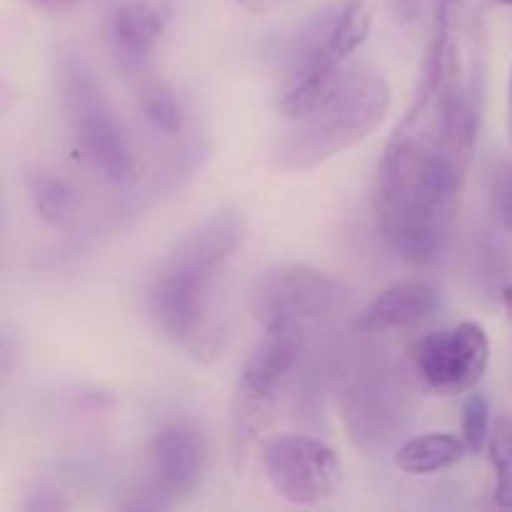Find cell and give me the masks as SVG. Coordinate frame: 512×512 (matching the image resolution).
<instances>
[{
	"instance_id": "obj_2",
	"label": "cell",
	"mask_w": 512,
	"mask_h": 512,
	"mask_svg": "<svg viewBox=\"0 0 512 512\" xmlns=\"http://www.w3.org/2000/svg\"><path fill=\"white\" fill-rule=\"evenodd\" d=\"M245 240V220L235 210H218L190 230L165 258L150 285V315L165 338L190 350L215 348L208 313L220 275Z\"/></svg>"
},
{
	"instance_id": "obj_13",
	"label": "cell",
	"mask_w": 512,
	"mask_h": 512,
	"mask_svg": "<svg viewBox=\"0 0 512 512\" xmlns=\"http://www.w3.org/2000/svg\"><path fill=\"white\" fill-rule=\"evenodd\" d=\"M468 453L463 438L450 433H425L410 438L395 453V465L408 475H433L455 468Z\"/></svg>"
},
{
	"instance_id": "obj_5",
	"label": "cell",
	"mask_w": 512,
	"mask_h": 512,
	"mask_svg": "<svg viewBox=\"0 0 512 512\" xmlns=\"http://www.w3.org/2000/svg\"><path fill=\"white\" fill-rule=\"evenodd\" d=\"M260 465L270 488L290 505H320L333 498L343 480L338 453L303 433L273 435L260 448Z\"/></svg>"
},
{
	"instance_id": "obj_10",
	"label": "cell",
	"mask_w": 512,
	"mask_h": 512,
	"mask_svg": "<svg viewBox=\"0 0 512 512\" xmlns=\"http://www.w3.org/2000/svg\"><path fill=\"white\" fill-rule=\"evenodd\" d=\"M340 58L333 53H315L288 58L283 88L278 98V113L285 120L308 118L338 95L345 80Z\"/></svg>"
},
{
	"instance_id": "obj_24",
	"label": "cell",
	"mask_w": 512,
	"mask_h": 512,
	"mask_svg": "<svg viewBox=\"0 0 512 512\" xmlns=\"http://www.w3.org/2000/svg\"><path fill=\"white\" fill-rule=\"evenodd\" d=\"M508 138L512 145V68H510V80H508Z\"/></svg>"
},
{
	"instance_id": "obj_6",
	"label": "cell",
	"mask_w": 512,
	"mask_h": 512,
	"mask_svg": "<svg viewBox=\"0 0 512 512\" xmlns=\"http://www.w3.org/2000/svg\"><path fill=\"white\" fill-rule=\"evenodd\" d=\"M348 285L308 263L270 268L255 280L250 310L260 325L308 323L343 308Z\"/></svg>"
},
{
	"instance_id": "obj_9",
	"label": "cell",
	"mask_w": 512,
	"mask_h": 512,
	"mask_svg": "<svg viewBox=\"0 0 512 512\" xmlns=\"http://www.w3.org/2000/svg\"><path fill=\"white\" fill-rule=\"evenodd\" d=\"M210 450L203 430L190 423L163 425L150 438L148 470L153 495L163 505H178L198 493L208 475Z\"/></svg>"
},
{
	"instance_id": "obj_1",
	"label": "cell",
	"mask_w": 512,
	"mask_h": 512,
	"mask_svg": "<svg viewBox=\"0 0 512 512\" xmlns=\"http://www.w3.org/2000/svg\"><path fill=\"white\" fill-rule=\"evenodd\" d=\"M468 168L423 115L405 113L378 160L370 205L383 238L410 265H433L443 255Z\"/></svg>"
},
{
	"instance_id": "obj_11",
	"label": "cell",
	"mask_w": 512,
	"mask_h": 512,
	"mask_svg": "<svg viewBox=\"0 0 512 512\" xmlns=\"http://www.w3.org/2000/svg\"><path fill=\"white\" fill-rule=\"evenodd\" d=\"M438 308V293L425 280H403L375 295L355 318V330L365 335L405 330L423 323Z\"/></svg>"
},
{
	"instance_id": "obj_19",
	"label": "cell",
	"mask_w": 512,
	"mask_h": 512,
	"mask_svg": "<svg viewBox=\"0 0 512 512\" xmlns=\"http://www.w3.org/2000/svg\"><path fill=\"white\" fill-rule=\"evenodd\" d=\"M463 8H465V0H435L433 38L453 40L455 33H458Z\"/></svg>"
},
{
	"instance_id": "obj_15",
	"label": "cell",
	"mask_w": 512,
	"mask_h": 512,
	"mask_svg": "<svg viewBox=\"0 0 512 512\" xmlns=\"http://www.w3.org/2000/svg\"><path fill=\"white\" fill-rule=\"evenodd\" d=\"M373 30V13L368 0H340L335 13L333 30H330V53L335 58H348L355 50L363 48Z\"/></svg>"
},
{
	"instance_id": "obj_12",
	"label": "cell",
	"mask_w": 512,
	"mask_h": 512,
	"mask_svg": "<svg viewBox=\"0 0 512 512\" xmlns=\"http://www.w3.org/2000/svg\"><path fill=\"white\" fill-rule=\"evenodd\" d=\"M163 30V13L148 0H128L113 15V43L125 63L140 65L150 60Z\"/></svg>"
},
{
	"instance_id": "obj_4",
	"label": "cell",
	"mask_w": 512,
	"mask_h": 512,
	"mask_svg": "<svg viewBox=\"0 0 512 512\" xmlns=\"http://www.w3.org/2000/svg\"><path fill=\"white\" fill-rule=\"evenodd\" d=\"M303 325H265L245 355L233 393V433L238 445L263 438L275 420V388L295 368L303 353Z\"/></svg>"
},
{
	"instance_id": "obj_23",
	"label": "cell",
	"mask_w": 512,
	"mask_h": 512,
	"mask_svg": "<svg viewBox=\"0 0 512 512\" xmlns=\"http://www.w3.org/2000/svg\"><path fill=\"white\" fill-rule=\"evenodd\" d=\"M235 3H238L240 8L250 10V13H258V10H263L265 0H235Z\"/></svg>"
},
{
	"instance_id": "obj_8",
	"label": "cell",
	"mask_w": 512,
	"mask_h": 512,
	"mask_svg": "<svg viewBox=\"0 0 512 512\" xmlns=\"http://www.w3.org/2000/svg\"><path fill=\"white\" fill-rule=\"evenodd\" d=\"M70 113L75 118V130L83 143L85 153L95 163V168L113 185H133L138 180L133 148L128 143L123 125L105 105L103 95L85 78H75L68 93Z\"/></svg>"
},
{
	"instance_id": "obj_22",
	"label": "cell",
	"mask_w": 512,
	"mask_h": 512,
	"mask_svg": "<svg viewBox=\"0 0 512 512\" xmlns=\"http://www.w3.org/2000/svg\"><path fill=\"white\" fill-rule=\"evenodd\" d=\"M388 3V10L393 13L395 20L400 23H408V20H415L423 10V0H385Z\"/></svg>"
},
{
	"instance_id": "obj_17",
	"label": "cell",
	"mask_w": 512,
	"mask_h": 512,
	"mask_svg": "<svg viewBox=\"0 0 512 512\" xmlns=\"http://www.w3.org/2000/svg\"><path fill=\"white\" fill-rule=\"evenodd\" d=\"M143 110L150 118V123L168 135L180 133V128H183L185 123V115L178 98H175L173 90L165 88V85H153V88L145 90Z\"/></svg>"
},
{
	"instance_id": "obj_18",
	"label": "cell",
	"mask_w": 512,
	"mask_h": 512,
	"mask_svg": "<svg viewBox=\"0 0 512 512\" xmlns=\"http://www.w3.org/2000/svg\"><path fill=\"white\" fill-rule=\"evenodd\" d=\"M490 433V403L483 393H470L463 403V440L468 453L480 455L488 445Z\"/></svg>"
},
{
	"instance_id": "obj_7",
	"label": "cell",
	"mask_w": 512,
	"mask_h": 512,
	"mask_svg": "<svg viewBox=\"0 0 512 512\" xmlns=\"http://www.w3.org/2000/svg\"><path fill=\"white\" fill-rule=\"evenodd\" d=\"M413 365L425 388L433 393H468L488 370L490 338L483 325L465 320L420 338L413 348Z\"/></svg>"
},
{
	"instance_id": "obj_21",
	"label": "cell",
	"mask_w": 512,
	"mask_h": 512,
	"mask_svg": "<svg viewBox=\"0 0 512 512\" xmlns=\"http://www.w3.org/2000/svg\"><path fill=\"white\" fill-rule=\"evenodd\" d=\"M70 503L63 498V493H58L55 488H40L38 493H33V498L25 503L28 512H55V510H68Z\"/></svg>"
},
{
	"instance_id": "obj_25",
	"label": "cell",
	"mask_w": 512,
	"mask_h": 512,
	"mask_svg": "<svg viewBox=\"0 0 512 512\" xmlns=\"http://www.w3.org/2000/svg\"><path fill=\"white\" fill-rule=\"evenodd\" d=\"M498 3L500 5H510V8H512V0H498Z\"/></svg>"
},
{
	"instance_id": "obj_14",
	"label": "cell",
	"mask_w": 512,
	"mask_h": 512,
	"mask_svg": "<svg viewBox=\"0 0 512 512\" xmlns=\"http://www.w3.org/2000/svg\"><path fill=\"white\" fill-rule=\"evenodd\" d=\"M28 195L40 218L58 230H70L78 223V195L68 180L53 173L28 175Z\"/></svg>"
},
{
	"instance_id": "obj_3",
	"label": "cell",
	"mask_w": 512,
	"mask_h": 512,
	"mask_svg": "<svg viewBox=\"0 0 512 512\" xmlns=\"http://www.w3.org/2000/svg\"><path fill=\"white\" fill-rule=\"evenodd\" d=\"M390 103L393 90L383 75L373 70L348 73L328 105L293 120V128L278 135L270 160L283 173L318 168L368 138L385 120Z\"/></svg>"
},
{
	"instance_id": "obj_16",
	"label": "cell",
	"mask_w": 512,
	"mask_h": 512,
	"mask_svg": "<svg viewBox=\"0 0 512 512\" xmlns=\"http://www.w3.org/2000/svg\"><path fill=\"white\" fill-rule=\"evenodd\" d=\"M488 455L495 470V503L512 508V418H500L488 440Z\"/></svg>"
},
{
	"instance_id": "obj_20",
	"label": "cell",
	"mask_w": 512,
	"mask_h": 512,
	"mask_svg": "<svg viewBox=\"0 0 512 512\" xmlns=\"http://www.w3.org/2000/svg\"><path fill=\"white\" fill-rule=\"evenodd\" d=\"M493 200L500 220L512 233V163H503L493 175Z\"/></svg>"
}]
</instances>
